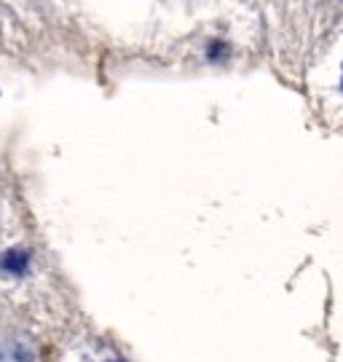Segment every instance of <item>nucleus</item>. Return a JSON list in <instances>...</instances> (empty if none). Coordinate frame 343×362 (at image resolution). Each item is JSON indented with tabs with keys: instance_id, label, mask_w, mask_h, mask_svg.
<instances>
[{
	"instance_id": "f03ea898",
	"label": "nucleus",
	"mask_w": 343,
	"mask_h": 362,
	"mask_svg": "<svg viewBox=\"0 0 343 362\" xmlns=\"http://www.w3.org/2000/svg\"><path fill=\"white\" fill-rule=\"evenodd\" d=\"M0 362H33V357L19 346H8V349H0Z\"/></svg>"
},
{
	"instance_id": "f257e3e1",
	"label": "nucleus",
	"mask_w": 343,
	"mask_h": 362,
	"mask_svg": "<svg viewBox=\"0 0 343 362\" xmlns=\"http://www.w3.org/2000/svg\"><path fill=\"white\" fill-rule=\"evenodd\" d=\"M27 266H30V255H27L25 250H19V247H13V250L0 255V269L13 274V276H22L27 272Z\"/></svg>"
}]
</instances>
